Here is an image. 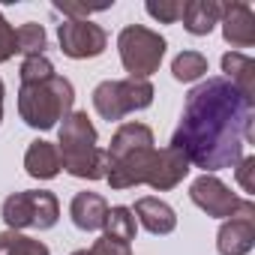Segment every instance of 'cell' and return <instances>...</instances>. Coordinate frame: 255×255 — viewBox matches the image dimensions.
I'll return each instance as SVG.
<instances>
[{
  "label": "cell",
  "instance_id": "cell-1",
  "mask_svg": "<svg viewBox=\"0 0 255 255\" xmlns=\"http://www.w3.org/2000/svg\"><path fill=\"white\" fill-rule=\"evenodd\" d=\"M252 123L255 102L240 96L222 75H213L186 93L183 114L168 147L180 150L189 165L204 168V174H216L243 159V147L255 138Z\"/></svg>",
  "mask_w": 255,
  "mask_h": 255
},
{
  "label": "cell",
  "instance_id": "cell-2",
  "mask_svg": "<svg viewBox=\"0 0 255 255\" xmlns=\"http://www.w3.org/2000/svg\"><path fill=\"white\" fill-rule=\"evenodd\" d=\"M60 168L81 180H105L108 174V153L99 147L96 126L90 123L87 111H72L60 123Z\"/></svg>",
  "mask_w": 255,
  "mask_h": 255
},
{
  "label": "cell",
  "instance_id": "cell-3",
  "mask_svg": "<svg viewBox=\"0 0 255 255\" xmlns=\"http://www.w3.org/2000/svg\"><path fill=\"white\" fill-rule=\"evenodd\" d=\"M72 102H75V87L69 78L57 72L45 81L18 87V114L30 129H42V132L54 129L60 120L72 114Z\"/></svg>",
  "mask_w": 255,
  "mask_h": 255
},
{
  "label": "cell",
  "instance_id": "cell-4",
  "mask_svg": "<svg viewBox=\"0 0 255 255\" xmlns=\"http://www.w3.org/2000/svg\"><path fill=\"white\" fill-rule=\"evenodd\" d=\"M153 84L150 78H120V81H102L93 90V108L102 120L114 123L132 111H144L153 105Z\"/></svg>",
  "mask_w": 255,
  "mask_h": 255
},
{
  "label": "cell",
  "instance_id": "cell-5",
  "mask_svg": "<svg viewBox=\"0 0 255 255\" xmlns=\"http://www.w3.org/2000/svg\"><path fill=\"white\" fill-rule=\"evenodd\" d=\"M0 216H3L9 231H21V228L48 231L60 219V204L57 195L48 189H27V192H12L0 207Z\"/></svg>",
  "mask_w": 255,
  "mask_h": 255
},
{
  "label": "cell",
  "instance_id": "cell-6",
  "mask_svg": "<svg viewBox=\"0 0 255 255\" xmlns=\"http://www.w3.org/2000/svg\"><path fill=\"white\" fill-rule=\"evenodd\" d=\"M117 48L129 78H150L165 57V36L144 24H126L117 36Z\"/></svg>",
  "mask_w": 255,
  "mask_h": 255
},
{
  "label": "cell",
  "instance_id": "cell-7",
  "mask_svg": "<svg viewBox=\"0 0 255 255\" xmlns=\"http://www.w3.org/2000/svg\"><path fill=\"white\" fill-rule=\"evenodd\" d=\"M189 198H192L195 207H201V210H204L207 216H213V219H231V216H237V213L255 207L249 198L234 195L216 174H201V177H195L192 186H189Z\"/></svg>",
  "mask_w": 255,
  "mask_h": 255
},
{
  "label": "cell",
  "instance_id": "cell-8",
  "mask_svg": "<svg viewBox=\"0 0 255 255\" xmlns=\"http://www.w3.org/2000/svg\"><path fill=\"white\" fill-rule=\"evenodd\" d=\"M57 42H60V51L72 60H87V57H99L105 48H108V33L105 27L93 24V21H72L66 18L60 27H57Z\"/></svg>",
  "mask_w": 255,
  "mask_h": 255
},
{
  "label": "cell",
  "instance_id": "cell-9",
  "mask_svg": "<svg viewBox=\"0 0 255 255\" xmlns=\"http://www.w3.org/2000/svg\"><path fill=\"white\" fill-rule=\"evenodd\" d=\"M255 246V207L225 219L216 234V249L219 255H246Z\"/></svg>",
  "mask_w": 255,
  "mask_h": 255
},
{
  "label": "cell",
  "instance_id": "cell-10",
  "mask_svg": "<svg viewBox=\"0 0 255 255\" xmlns=\"http://www.w3.org/2000/svg\"><path fill=\"white\" fill-rule=\"evenodd\" d=\"M219 24H222V36L228 45L234 48H249L255 42V12L246 3H222L219 12Z\"/></svg>",
  "mask_w": 255,
  "mask_h": 255
},
{
  "label": "cell",
  "instance_id": "cell-11",
  "mask_svg": "<svg viewBox=\"0 0 255 255\" xmlns=\"http://www.w3.org/2000/svg\"><path fill=\"white\" fill-rule=\"evenodd\" d=\"M189 159L180 153V150H174V147H162V150H156V159H153V168H150V174H147V186L150 189H156V192H168V189H174L186 174H189Z\"/></svg>",
  "mask_w": 255,
  "mask_h": 255
},
{
  "label": "cell",
  "instance_id": "cell-12",
  "mask_svg": "<svg viewBox=\"0 0 255 255\" xmlns=\"http://www.w3.org/2000/svg\"><path fill=\"white\" fill-rule=\"evenodd\" d=\"M144 147H153V129L147 123H138V120H129L117 126V132L111 135V144H108V162H117L123 156H129L135 150H144Z\"/></svg>",
  "mask_w": 255,
  "mask_h": 255
},
{
  "label": "cell",
  "instance_id": "cell-13",
  "mask_svg": "<svg viewBox=\"0 0 255 255\" xmlns=\"http://www.w3.org/2000/svg\"><path fill=\"white\" fill-rule=\"evenodd\" d=\"M132 216L150 234H171L177 228V213L171 210V204H165V201H159L153 195L138 198L135 207H132Z\"/></svg>",
  "mask_w": 255,
  "mask_h": 255
},
{
  "label": "cell",
  "instance_id": "cell-14",
  "mask_svg": "<svg viewBox=\"0 0 255 255\" xmlns=\"http://www.w3.org/2000/svg\"><path fill=\"white\" fill-rule=\"evenodd\" d=\"M105 213H108V204L99 192H78L69 204V216L78 231H99L105 222Z\"/></svg>",
  "mask_w": 255,
  "mask_h": 255
},
{
  "label": "cell",
  "instance_id": "cell-15",
  "mask_svg": "<svg viewBox=\"0 0 255 255\" xmlns=\"http://www.w3.org/2000/svg\"><path fill=\"white\" fill-rule=\"evenodd\" d=\"M24 171L36 180H54L60 174V153H57V144L51 141H30L27 153H24Z\"/></svg>",
  "mask_w": 255,
  "mask_h": 255
},
{
  "label": "cell",
  "instance_id": "cell-16",
  "mask_svg": "<svg viewBox=\"0 0 255 255\" xmlns=\"http://www.w3.org/2000/svg\"><path fill=\"white\" fill-rule=\"evenodd\" d=\"M222 78L231 81L237 87L240 96H246L249 102H255V60L240 54V51H228L222 54Z\"/></svg>",
  "mask_w": 255,
  "mask_h": 255
},
{
  "label": "cell",
  "instance_id": "cell-17",
  "mask_svg": "<svg viewBox=\"0 0 255 255\" xmlns=\"http://www.w3.org/2000/svg\"><path fill=\"white\" fill-rule=\"evenodd\" d=\"M219 12L222 3L219 0H186L183 3V27L192 36H207L216 24H219Z\"/></svg>",
  "mask_w": 255,
  "mask_h": 255
},
{
  "label": "cell",
  "instance_id": "cell-18",
  "mask_svg": "<svg viewBox=\"0 0 255 255\" xmlns=\"http://www.w3.org/2000/svg\"><path fill=\"white\" fill-rule=\"evenodd\" d=\"M105 237H114V240H123V243H129L135 240V231H138V222L132 216V207H111L105 213Z\"/></svg>",
  "mask_w": 255,
  "mask_h": 255
},
{
  "label": "cell",
  "instance_id": "cell-19",
  "mask_svg": "<svg viewBox=\"0 0 255 255\" xmlns=\"http://www.w3.org/2000/svg\"><path fill=\"white\" fill-rule=\"evenodd\" d=\"M0 255H51L48 246L21 231H0Z\"/></svg>",
  "mask_w": 255,
  "mask_h": 255
},
{
  "label": "cell",
  "instance_id": "cell-20",
  "mask_svg": "<svg viewBox=\"0 0 255 255\" xmlns=\"http://www.w3.org/2000/svg\"><path fill=\"white\" fill-rule=\"evenodd\" d=\"M171 75L183 84L189 81H198L207 75V57L201 51H180L174 60H171Z\"/></svg>",
  "mask_w": 255,
  "mask_h": 255
},
{
  "label": "cell",
  "instance_id": "cell-21",
  "mask_svg": "<svg viewBox=\"0 0 255 255\" xmlns=\"http://www.w3.org/2000/svg\"><path fill=\"white\" fill-rule=\"evenodd\" d=\"M45 42H48V36H45V27H42V24L27 21V24H21V27L15 30V51L24 54V57L42 54V51H45Z\"/></svg>",
  "mask_w": 255,
  "mask_h": 255
},
{
  "label": "cell",
  "instance_id": "cell-22",
  "mask_svg": "<svg viewBox=\"0 0 255 255\" xmlns=\"http://www.w3.org/2000/svg\"><path fill=\"white\" fill-rule=\"evenodd\" d=\"M54 75V63L45 57V54H36V57H24L21 60V69H18V78L21 84H33V81H45Z\"/></svg>",
  "mask_w": 255,
  "mask_h": 255
},
{
  "label": "cell",
  "instance_id": "cell-23",
  "mask_svg": "<svg viewBox=\"0 0 255 255\" xmlns=\"http://www.w3.org/2000/svg\"><path fill=\"white\" fill-rule=\"evenodd\" d=\"M144 9L159 24H177L180 15H183V3H180V0H147Z\"/></svg>",
  "mask_w": 255,
  "mask_h": 255
},
{
  "label": "cell",
  "instance_id": "cell-24",
  "mask_svg": "<svg viewBox=\"0 0 255 255\" xmlns=\"http://www.w3.org/2000/svg\"><path fill=\"white\" fill-rule=\"evenodd\" d=\"M12 54H15V30L0 12V63H6Z\"/></svg>",
  "mask_w": 255,
  "mask_h": 255
},
{
  "label": "cell",
  "instance_id": "cell-25",
  "mask_svg": "<svg viewBox=\"0 0 255 255\" xmlns=\"http://www.w3.org/2000/svg\"><path fill=\"white\" fill-rule=\"evenodd\" d=\"M90 252H93V255H132L129 243L114 240V237H105V234L93 243V249H90Z\"/></svg>",
  "mask_w": 255,
  "mask_h": 255
},
{
  "label": "cell",
  "instance_id": "cell-26",
  "mask_svg": "<svg viewBox=\"0 0 255 255\" xmlns=\"http://www.w3.org/2000/svg\"><path fill=\"white\" fill-rule=\"evenodd\" d=\"M54 9L57 12H63V15H69L72 21H84L87 15H93V12H99V9H108V6H81V3H54Z\"/></svg>",
  "mask_w": 255,
  "mask_h": 255
},
{
  "label": "cell",
  "instance_id": "cell-27",
  "mask_svg": "<svg viewBox=\"0 0 255 255\" xmlns=\"http://www.w3.org/2000/svg\"><path fill=\"white\" fill-rule=\"evenodd\" d=\"M237 183L243 186V192H255V183H252V171H255V156H243L237 165Z\"/></svg>",
  "mask_w": 255,
  "mask_h": 255
},
{
  "label": "cell",
  "instance_id": "cell-28",
  "mask_svg": "<svg viewBox=\"0 0 255 255\" xmlns=\"http://www.w3.org/2000/svg\"><path fill=\"white\" fill-rule=\"evenodd\" d=\"M0 120H3V81H0Z\"/></svg>",
  "mask_w": 255,
  "mask_h": 255
},
{
  "label": "cell",
  "instance_id": "cell-29",
  "mask_svg": "<svg viewBox=\"0 0 255 255\" xmlns=\"http://www.w3.org/2000/svg\"><path fill=\"white\" fill-rule=\"evenodd\" d=\"M72 255H93V252H90V249H75Z\"/></svg>",
  "mask_w": 255,
  "mask_h": 255
}]
</instances>
